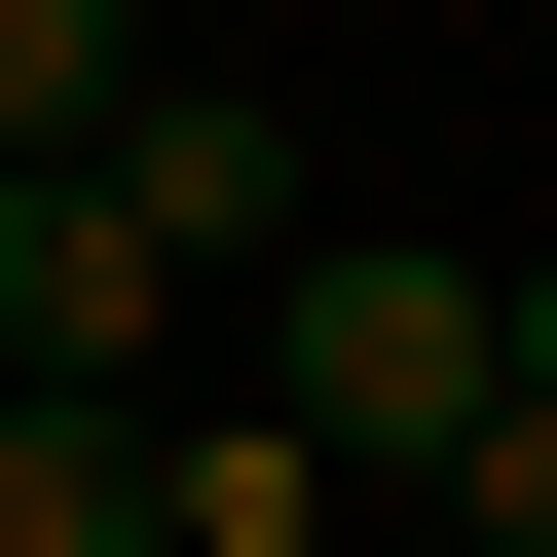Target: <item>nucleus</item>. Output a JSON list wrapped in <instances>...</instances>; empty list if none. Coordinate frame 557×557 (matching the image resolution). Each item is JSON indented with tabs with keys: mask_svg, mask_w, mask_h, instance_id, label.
<instances>
[{
	"mask_svg": "<svg viewBox=\"0 0 557 557\" xmlns=\"http://www.w3.org/2000/svg\"><path fill=\"white\" fill-rule=\"evenodd\" d=\"M223 298H260V409H298L335 483H446V409H483V260H446V223H335V186H298Z\"/></svg>",
	"mask_w": 557,
	"mask_h": 557,
	"instance_id": "1",
	"label": "nucleus"
},
{
	"mask_svg": "<svg viewBox=\"0 0 557 557\" xmlns=\"http://www.w3.org/2000/svg\"><path fill=\"white\" fill-rule=\"evenodd\" d=\"M0 372H186V260L112 149H0Z\"/></svg>",
	"mask_w": 557,
	"mask_h": 557,
	"instance_id": "2",
	"label": "nucleus"
},
{
	"mask_svg": "<svg viewBox=\"0 0 557 557\" xmlns=\"http://www.w3.org/2000/svg\"><path fill=\"white\" fill-rule=\"evenodd\" d=\"M112 186H149V260L223 298V260L298 223V112H260V75H112Z\"/></svg>",
	"mask_w": 557,
	"mask_h": 557,
	"instance_id": "3",
	"label": "nucleus"
},
{
	"mask_svg": "<svg viewBox=\"0 0 557 557\" xmlns=\"http://www.w3.org/2000/svg\"><path fill=\"white\" fill-rule=\"evenodd\" d=\"M0 557H149V372H0Z\"/></svg>",
	"mask_w": 557,
	"mask_h": 557,
	"instance_id": "4",
	"label": "nucleus"
},
{
	"mask_svg": "<svg viewBox=\"0 0 557 557\" xmlns=\"http://www.w3.org/2000/svg\"><path fill=\"white\" fill-rule=\"evenodd\" d=\"M149 557H335V446L298 409H149Z\"/></svg>",
	"mask_w": 557,
	"mask_h": 557,
	"instance_id": "5",
	"label": "nucleus"
},
{
	"mask_svg": "<svg viewBox=\"0 0 557 557\" xmlns=\"http://www.w3.org/2000/svg\"><path fill=\"white\" fill-rule=\"evenodd\" d=\"M112 75H149V0H0V149H112Z\"/></svg>",
	"mask_w": 557,
	"mask_h": 557,
	"instance_id": "6",
	"label": "nucleus"
},
{
	"mask_svg": "<svg viewBox=\"0 0 557 557\" xmlns=\"http://www.w3.org/2000/svg\"><path fill=\"white\" fill-rule=\"evenodd\" d=\"M446 557H557V409H520V372L446 409Z\"/></svg>",
	"mask_w": 557,
	"mask_h": 557,
	"instance_id": "7",
	"label": "nucleus"
},
{
	"mask_svg": "<svg viewBox=\"0 0 557 557\" xmlns=\"http://www.w3.org/2000/svg\"><path fill=\"white\" fill-rule=\"evenodd\" d=\"M483 372H520V409H557V260H483Z\"/></svg>",
	"mask_w": 557,
	"mask_h": 557,
	"instance_id": "8",
	"label": "nucleus"
}]
</instances>
